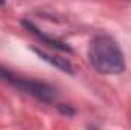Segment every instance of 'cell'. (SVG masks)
Listing matches in <instances>:
<instances>
[{
  "label": "cell",
  "mask_w": 131,
  "mask_h": 130,
  "mask_svg": "<svg viewBox=\"0 0 131 130\" xmlns=\"http://www.w3.org/2000/svg\"><path fill=\"white\" fill-rule=\"evenodd\" d=\"M87 57L92 67L105 75L122 73L125 69L124 54L116 40L107 34H99L89 43Z\"/></svg>",
  "instance_id": "obj_1"
},
{
  "label": "cell",
  "mask_w": 131,
  "mask_h": 130,
  "mask_svg": "<svg viewBox=\"0 0 131 130\" xmlns=\"http://www.w3.org/2000/svg\"><path fill=\"white\" fill-rule=\"evenodd\" d=\"M0 78L3 81H6L8 84L14 86L15 89L21 90L23 94L31 95L32 98L41 101V103H53L55 101V89L43 81L20 77L5 67H0Z\"/></svg>",
  "instance_id": "obj_2"
},
{
  "label": "cell",
  "mask_w": 131,
  "mask_h": 130,
  "mask_svg": "<svg viewBox=\"0 0 131 130\" xmlns=\"http://www.w3.org/2000/svg\"><path fill=\"white\" fill-rule=\"evenodd\" d=\"M21 25L25 26V29H26V31H29L31 34H34L35 37H38L40 40H43V41H44V43H47L49 46H53L55 49L66 51V52H70V51H72V49L67 46V43L61 41V40H57V38H53V37H49V35H46L43 31H40V29H38V28L34 25L32 22H29V20H21Z\"/></svg>",
  "instance_id": "obj_3"
},
{
  "label": "cell",
  "mask_w": 131,
  "mask_h": 130,
  "mask_svg": "<svg viewBox=\"0 0 131 130\" xmlns=\"http://www.w3.org/2000/svg\"><path fill=\"white\" fill-rule=\"evenodd\" d=\"M32 51L38 55V57H40V58H43V60H44V61H47L49 64L55 66L57 69H60V70H63V72H67V73H73V66L70 64V61H69V60H66L64 57L50 55V54H47V52H44V51L37 49V48H34Z\"/></svg>",
  "instance_id": "obj_4"
},
{
  "label": "cell",
  "mask_w": 131,
  "mask_h": 130,
  "mask_svg": "<svg viewBox=\"0 0 131 130\" xmlns=\"http://www.w3.org/2000/svg\"><path fill=\"white\" fill-rule=\"evenodd\" d=\"M5 2H6V0H0V5H3V3H5Z\"/></svg>",
  "instance_id": "obj_5"
}]
</instances>
